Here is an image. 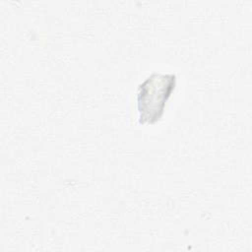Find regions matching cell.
Returning a JSON list of instances; mask_svg holds the SVG:
<instances>
[{"instance_id":"cell-1","label":"cell","mask_w":252,"mask_h":252,"mask_svg":"<svg viewBox=\"0 0 252 252\" xmlns=\"http://www.w3.org/2000/svg\"><path fill=\"white\" fill-rule=\"evenodd\" d=\"M176 86L174 74L152 73L138 87L137 104L140 124H153L160 119L167 99Z\"/></svg>"}]
</instances>
